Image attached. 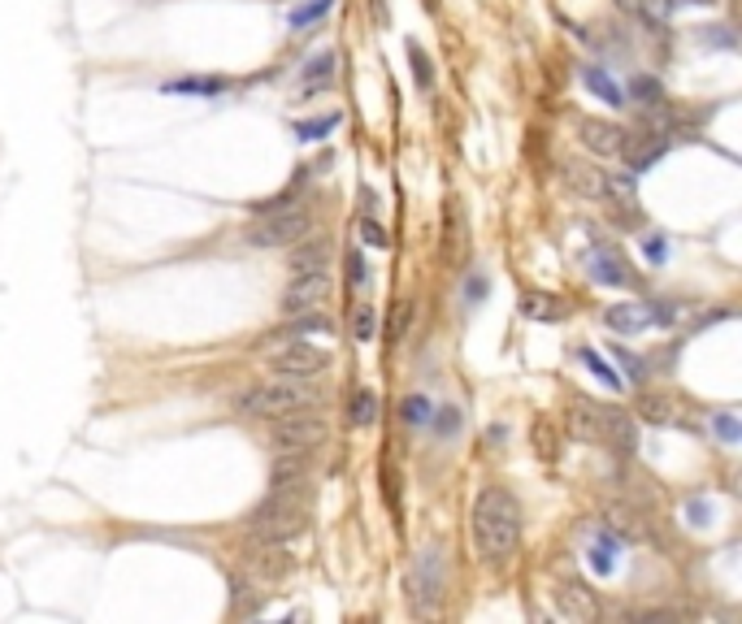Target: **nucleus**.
Listing matches in <instances>:
<instances>
[{"label": "nucleus", "mask_w": 742, "mask_h": 624, "mask_svg": "<svg viewBox=\"0 0 742 624\" xmlns=\"http://www.w3.org/2000/svg\"><path fill=\"white\" fill-rule=\"evenodd\" d=\"M304 525H308V512H304V503H296L291 494L273 490L252 516H248V533L257 538V542H265V547H278V542H291V538H300Z\"/></svg>", "instance_id": "3"}, {"label": "nucleus", "mask_w": 742, "mask_h": 624, "mask_svg": "<svg viewBox=\"0 0 742 624\" xmlns=\"http://www.w3.org/2000/svg\"><path fill=\"white\" fill-rule=\"evenodd\" d=\"M338 126V113H326V118H308V122H296V139L304 143H317V139H326V134Z\"/></svg>", "instance_id": "27"}, {"label": "nucleus", "mask_w": 742, "mask_h": 624, "mask_svg": "<svg viewBox=\"0 0 742 624\" xmlns=\"http://www.w3.org/2000/svg\"><path fill=\"white\" fill-rule=\"evenodd\" d=\"M582 364H586V369H591V373H595L604 386H612V391H621V386H625V377H621V373H616V369H612L604 356H595V352H582Z\"/></svg>", "instance_id": "29"}, {"label": "nucleus", "mask_w": 742, "mask_h": 624, "mask_svg": "<svg viewBox=\"0 0 742 624\" xmlns=\"http://www.w3.org/2000/svg\"><path fill=\"white\" fill-rule=\"evenodd\" d=\"M304 477H308V451H278V460H273V490H282V494L304 490Z\"/></svg>", "instance_id": "15"}, {"label": "nucleus", "mask_w": 742, "mask_h": 624, "mask_svg": "<svg viewBox=\"0 0 742 624\" xmlns=\"http://www.w3.org/2000/svg\"><path fill=\"white\" fill-rule=\"evenodd\" d=\"M595 425H599V442L612 447L616 456H634L639 447V429H634V417L621 412V408H599L595 403Z\"/></svg>", "instance_id": "9"}, {"label": "nucleus", "mask_w": 742, "mask_h": 624, "mask_svg": "<svg viewBox=\"0 0 742 624\" xmlns=\"http://www.w3.org/2000/svg\"><path fill=\"white\" fill-rule=\"evenodd\" d=\"M604 521H607L612 533H621V538H630V542H651V525H647V516H642L639 507H630V503H607Z\"/></svg>", "instance_id": "14"}, {"label": "nucleus", "mask_w": 742, "mask_h": 624, "mask_svg": "<svg viewBox=\"0 0 742 624\" xmlns=\"http://www.w3.org/2000/svg\"><path fill=\"white\" fill-rule=\"evenodd\" d=\"M630 96L639 100L642 109L656 118V113H665V92H660V83L656 78H647V74H634V83H630Z\"/></svg>", "instance_id": "24"}, {"label": "nucleus", "mask_w": 742, "mask_h": 624, "mask_svg": "<svg viewBox=\"0 0 742 624\" xmlns=\"http://www.w3.org/2000/svg\"><path fill=\"white\" fill-rule=\"evenodd\" d=\"M616 555H621V547H616L612 533H599V538L586 547V559H591V568H595L599 577H612V572H616Z\"/></svg>", "instance_id": "19"}, {"label": "nucleus", "mask_w": 742, "mask_h": 624, "mask_svg": "<svg viewBox=\"0 0 742 624\" xmlns=\"http://www.w3.org/2000/svg\"><path fill=\"white\" fill-rule=\"evenodd\" d=\"M322 442H326V421L313 417L308 408L278 417V425H273V447L278 451H313Z\"/></svg>", "instance_id": "7"}, {"label": "nucleus", "mask_w": 742, "mask_h": 624, "mask_svg": "<svg viewBox=\"0 0 742 624\" xmlns=\"http://www.w3.org/2000/svg\"><path fill=\"white\" fill-rule=\"evenodd\" d=\"M291 334H326V338H330V334H335V321H330L326 312H317V308H313L308 317L300 312V321L291 326Z\"/></svg>", "instance_id": "31"}, {"label": "nucleus", "mask_w": 742, "mask_h": 624, "mask_svg": "<svg viewBox=\"0 0 742 624\" xmlns=\"http://www.w3.org/2000/svg\"><path fill=\"white\" fill-rule=\"evenodd\" d=\"M616 356H621V361H625V369H630V377H634V382H642V364L634 361V356H630V352H625V347H616Z\"/></svg>", "instance_id": "42"}, {"label": "nucleus", "mask_w": 742, "mask_h": 624, "mask_svg": "<svg viewBox=\"0 0 742 624\" xmlns=\"http://www.w3.org/2000/svg\"><path fill=\"white\" fill-rule=\"evenodd\" d=\"M361 234L370 239L373 247H391V243H387V231H382V226H378L373 217H365V222H361Z\"/></svg>", "instance_id": "38"}, {"label": "nucleus", "mask_w": 742, "mask_h": 624, "mask_svg": "<svg viewBox=\"0 0 742 624\" xmlns=\"http://www.w3.org/2000/svg\"><path fill=\"white\" fill-rule=\"evenodd\" d=\"M569 434H574V438H582V442H599V425H595V403L577 399L574 408H569Z\"/></svg>", "instance_id": "20"}, {"label": "nucleus", "mask_w": 742, "mask_h": 624, "mask_svg": "<svg viewBox=\"0 0 742 624\" xmlns=\"http://www.w3.org/2000/svg\"><path fill=\"white\" fill-rule=\"evenodd\" d=\"M347 421H352V425H373V421H378V394H373L370 386L352 394V403H347Z\"/></svg>", "instance_id": "25"}, {"label": "nucleus", "mask_w": 742, "mask_h": 624, "mask_svg": "<svg viewBox=\"0 0 742 624\" xmlns=\"http://www.w3.org/2000/svg\"><path fill=\"white\" fill-rule=\"evenodd\" d=\"M521 312L530 317V321H556V317H565V304L556 296H542V291H530V296L521 299Z\"/></svg>", "instance_id": "22"}, {"label": "nucleus", "mask_w": 742, "mask_h": 624, "mask_svg": "<svg viewBox=\"0 0 742 624\" xmlns=\"http://www.w3.org/2000/svg\"><path fill=\"white\" fill-rule=\"evenodd\" d=\"M551 598H556V612L569 616V620H599V598L586 581H556Z\"/></svg>", "instance_id": "11"}, {"label": "nucleus", "mask_w": 742, "mask_h": 624, "mask_svg": "<svg viewBox=\"0 0 742 624\" xmlns=\"http://www.w3.org/2000/svg\"><path fill=\"white\" fill-rule=\"evenodd\" d=\"M604 326L616 334H639L651 326V312L642 304H612V308H604Z\"/></svg>", "instance_id": "18"}, {"label": "nucleus", "mask_w": 742, "mask_h": 624, "mask_svg": "<svg viewBox=\"0 0 742 624\" xmlns=\"http://www.w3.org/2000/svg\"><path fill=\"white\" fill-rule=\"evenodd\" d=\"M582 83H586L595 96L604 100V104H612V109L625 100V96H621V87L612 83V74H607V69H599V66H582Z\"/></svg>", "instance_id": "21"}, {"label": "nucleus", "mask_w": 742, "mask_h": 624, "mask_svg": "<svg viewBox=\"0 0 742 624\" xmlns=\"http://www.w3.org/2000/svg\"><path fill=\"white\" fill-rule=\"evenodd\" d=\"M378 321H373V308H356V317H352V334L361 338V343H370Z\"/></svg>", "instance_id": "34"}, {"label": "nucleus", "mask_w": 742, "mask_h": 624, "mask_svg": "<svg viewBox=\"0 0 742 624\" xmlns=\"http://www.w3.org/2000/svg\"><path fill=\"white\" fill-rule=\"evenodd\" d=\"M642 252H647V261H656V264H665V256H669V247H665L660 234H651V239L642 243Z\"/></svg>", "instance_id": "39"}, {"label": "nucleus", "mask_w": 742, "mask_h": 624, "mask_svg": "<svg viewBox=\"0 0 742 624\" xmlns=\"http://www.w3.org/2000/svg\"><path fill=\"white\" fill-rule=\"evenodd\" d=\"M226 83L222 78H178V83H166V92L174 96H217Z\"/></svg>", "instance_id": "26"}, {"label": "nucleus", "mask_w": 742, "mask_h": 624, "mask_svg": "<svg viewBox=\"0 0 742 624\" xmlns=\"http://www.w3.org/2000/svg\"><path fill=\"white\" fill-rule=\"evenodd\" d=\"M639 417L656 421V425H665V421H673V403H669L665 394H642V399H639Z\"/></svg>", "instance_id": "28"}, {"label": "nucleus", "mask_w": 742, "mask_h": 624, "mask_svg": "<svg viewBox=\"0 0 742 624\" xmlns=\"http://www.w3.org/2000/svg\"><path fill=\"white\" fill-rule=\"evenodd\" d=\"M330 364V356L322 352V347H313L304 334H296L291 343H278L270 352V369L278 373V377H313V373H322Z\"/></svg>", "instance_id": "6"}, {"label": "nucleus", "mask_w": 742, "mask_h": 624, "mask_svg": "<svg viewBox=\"0 0 742 624\" xmlns=\"http://www.w3.org/2000/svg\"><path fill=\"white\" fill-rule=\"evenodd\" d=\"M435 429H439V434H452V429H456V408H443L439 417H435Z\"/></svg>", "instance_id": "41"}, {"label": "nucleus", "mask_w": 742, "mask_h": 624, "mask_svg": "<svg viewBox=\"0 0 742 624\" xmlns=\"http://www.w3.org/2000/svg\"><path fill=\"white\" fill-rule=\"evenodd\" d=\"M473 547L486 563H504L521 542V503L504 486H486L473 498Z\"/></svg>", "instance_id": "1"}, {"label": "nucleus", "mask_w": 742, "mask_h": 624, "mask_svg": "<svg viewBox=\"0 0 742 624\" xmlns=\"http://www.w3.org/2000/svg\"><path fill=\"white\" fill-rule=\"evenodd\" d=\"M560 174H565V187H569V191H577V196H586V199H604V174H599V169H591V165H582V161H569Z\"/></svg>", "instance_id": "17"}, {"label": "nucleus", "mask_w": 742, "mask_h": 624, "mask_svg": "<svg viewBox=\"0 0 742 624\" xmlns=\"http://www.w3.org/2000/svg\"><path fill=\"white\" fill-rule=\"evenodd\" d=\"M304 92H317V87H326L330 78H335V53H317V57H308V66H304Z\"/></svg>", "instance_id": "23"}, {"label": "nucleus", "mask_w": 742, "mask_h": 624, "mask_svg": "<svg viewBox=\"0 0 742 624\" xmlns=\"http://www.w3.org/2000/svg\"><path fill=\"white\" fill-rule=\"evenodd\" d=\"M365 278H370V264L361 261V252H352V256H347V282H352V287H361Z\"/></svg>", "instance_id": "36"}, {"label": "nucleus", "mask_w": 742, "mask_h": 624, "mask_svg": "<svg viewBox=\"0 0 742 624\" xmlns=\"http://www.w3.org/2000/svg\"><path fill=\"white\" fill-rule=\"evenodd\" d=\"M308 231H313V213L308 208H282V213L265 208L261 222H252L243 239H248V247H291Z\"/></svg>", "instance_id": "4"}, {"label": "nucleus", "mask_w": 742, "mask_h": 624, "mask_svg": "<svg viewBox=\"0 0 742 624\" xmlns=\"http://www.w3.org/2000/svg\"><path fill=\"white\" fill-rule=\"evenodd\" d=\"M400 417H404V425H426V421H430V399H426V394H408Z\"/></svg>", "instance_id": "33"}, {"label": "nucleus", "mask_w": 742, "mask_h": 624, "mask_svg": "<svg viewBox=\"0 0 742 624\" xmlns=\"http://www.w3.org/2000/svg\"><path fill=\"white\" fill-rule=\"evenodd\" d=\"M313 408V391H304L300 377H278V382H252L248 391L235 394V412L252 421H278L287 412Z\"/></svg>", "instance_id": "2"}, {"label": "nucleus", "mask_w": 742, "mask_h": 624, "mask_svg": "<svg viewBox=\"0 0 742 624\" xmlns=\"http://www.w3.org/2000/svg\"><path fill=\"white\" fill-rule=\"evenodd\" d=\"M690 4H712V0H690Z\"/></svg>", "instance_id": "43"}, {"label": "nucleus", "mask_w": 742, "mask_h": 624, "mask_svg": "<svg viewBox=\"0 0 742 624\" xmlns=\"http://www.w3.org/2000/svg\"><path fill=\"white\" fill-rule=\"evenodd\" d=\"M716 434H721L725 442H738V421H734V412H716Z\"/></svg>", "instance_id": "37"}, {"label": "nucleus", "mask_w": 742, "mask_h": 624, "mask_svg": "<svg viewBox=\"0 0 742 624\" xmlns=\"http://www.w3.org/2000/svg\"><path fill=\"white\" fill-rule=\"evenodd\" d=\"M330 264V239H308L304 234L291 252V273H317Z\"/></svg>", "instance_id": "16"}, {"label": "nucleus", "mask_w": 742, "mask_h": 624, "mask_svg": "<svg viewBox=\"0 0 742 624\" xmlns=\"http://www.w3.org/2000/svg\"><path fill=\"white\" fill-rule=\"evenodd\" d=\"M534 434H539V451H542V460H551V456H556V438H551V429H547V421H539V425H534Z\"/></svg>", "instance_id": "40"}, {"label": "nucleus", "mask_w": 742, "mask_h": 624, "mask_svg": "<svg viewBox=\"0 0 742 624\" xmlns=\"http://www.w3.org/2000/svg\"><path fill=\"white\" fill-rule=\"evenodd\" d=\"M330 4H335V0H304L300 9H291V27H308V22L326 18V13H330Z\"/></svg>", "instance_id": "32"}, {"label": "nucleus", "mask_w": 742, "mask_h": 624, "mask_svg": "<svg viewBox=\"0 0 742 624\" xmlns=\"http://www.w3.org/2000/svg\"><path fill=\"white\" fill-rule=\"evenodd\" d=\"M408 61H412V74H417V87L430 92V87H435V66H430V57L421 53V44H408Z\"/></svg>", "instance_id": "30"}, {"label": "nucleus", "mask_w": 742, "mask_h": 624, "mask_svg": "<svg viewBox=\"0 0 742 624\" xmlns=\"http://www.w3.org/2000/svg\"><path fill=\"white\" fill-rule=\"evenodd\" d=\"M621 4H625L630 13H639V18H660V13H665L660 0H621Z\"/></svg>", "instance_id": "35"}, {"label": "nucleus", "mask_w": 742, "mask_h": 624, "mask_svg": "<svg viewBox=\"0 0 742 624\" xmlns=\"http://www.w3.org/2000/svg\"><path fill=\"white\" fill-rule=\"evenodd\" d=\"M577 134H582V143H586L591 152H599V157H621L625 131L612 126V122H604V118H582V122H577Z\"/></svg>", "instance_id": "13"}, {"label": "nucleus", "mask_w": 742, "mask_h": 624, "mask_svg": "<svg viewBox=\"0 0 742 624\" xmlns=\"http://www.w3.org/2000/svg\"><path fill=\"white\" fill-rule=\"evenodd\" d=\"M621 152L630 157V169L642 174V169H651V165L669 152V131H660V126H656V131H642V134H634V143L625 139V143H621Z\"/></svg>", "instance_id": "12"}, {"label": "nucleus", "mask_w": 742, "mask_h": 624, "mask_svg": "<svg viewBox=\"0 0 742 624\" xmlns=\"http://www.w3.org/2000/svg\"><path fill=\"white\" fill-rule=\"evenodd\" d=\"M586 273L599 282V287H634V273L625 256L612 247V243H591L586 247Z\"/></svg>", "instance_id": "10"}, {"label": "nucleus", "mask_w": 742, "mask_h": 624, "mask_svg": "<svg viewBox=\"0 0 742 624\" xmlns=\"http://www.w3.org/2000/svg\"><path fill=\"white\" fill-rule=\"evenodd\" d=\"M404 594H408V607H412L417 616L439 612V603H443V555L439 551H417V555H412L408 577H404Z\"/></svg>", "instance_id": "5"}, {"label": "nucleus", "mask_w": 742, "mask_h": 624, "mask_svg": "<svg viewBox=\"0 0 742 624\" xmlns=\"http://www.w3.org/2000/svg\"><path fill=\"white\" fill-rule=\"evenodd\" d=\"M330 299V273L326 269H317V273H296L291 278V287H287V296H282V312H313V308H322Z\"/></svg>", "instance_id": "8"}]
</instances>
